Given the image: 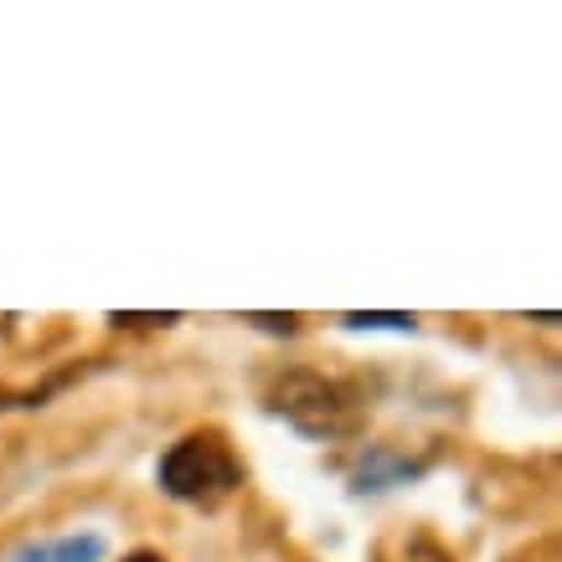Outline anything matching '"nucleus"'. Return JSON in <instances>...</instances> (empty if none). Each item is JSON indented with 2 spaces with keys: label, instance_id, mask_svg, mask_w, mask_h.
<instances>
[{
  "label": "nucleus",
  "instance_id": "f257e3e1",
  "mask_svg": "<svg viewBox=\"0 0 562 562\" xmlns=\"http://www.w3.org/2000/svg\"><path fill=\"white\" fill-rule=\"evenodd\" d=\"M269 413H279L290 428H300L305 439H321V443L351 439L361 428L357 397L321 372H284L269 387Z\"/></svg>",
  "mask_w": 562,
  "mask_h": 562
},
{
  "label": "nucleus",
  "instance_id": "39448f33",
  "mask_svg": "<svg viewBox=\"0 0 562 562\" xmlns=\"http://www.w3.org/2000/svg\"><path fill=\"white\" fill-rule=\"evenodd\" d=\"M248 321H258L263 330H284V336L294 330V315H248Z\"/></svg>",
  "mask_w": 562,
  "mask_h": 562
},
{
  "label": "nucleus",
  "instance_id": "7ed1b4c3",
  "mask_svg": "<svg viewBox=\"0 0 562 562\" xmlns=\"http://www.w3.org/2000/svg\"><path fill=\"white\" fill-rule=\"evenodd\" d=\"M109 542L99 531H72V537H47V542H21L5 562H103Z\"/></svg>",
  "mask_w": 562,
  "mask_h": 562
},
{
  "label": "nucleus",
  "instance_id": "423d86ee",
  "mask_svg": "<svg viewBox=\"0 0 562 562\" xmlns=\"http://www.w3.org/2000/svg\"><path fill=\"white\" fill-rule=\"evenodd\" d=\"M124 562H160L155 552H135V558H124Z\"/></svg>",
  "mask_w": 562,
  "mask_h": 562
},
{
  "label": "nucleus",
  "instance_id": "20e7f679",
  "mask_svg": "<svg viewBox=\"0 0 562 562\" xmlns=\"http://www.w3.org/2000/svg\"><path fill=\"white\" fill-rule=\"evenodd\" d=\"M346 325L351 330H413V315H403V310H351Z\"/></svg>",
  "mask_w": 562,
  "mask_h": 562
},
{
  "label": "nucleus",
  "instance_id": "f03ea898",
  "mask_svg": "<svg viewBox=\"0 0 562 562\" xmlns=\"http://www.w3.org/2000/svg\"><path fill=\"white\" fill-rule=\"evenodd\" d=\"M238 480H243L238 460H233V449L217 434H187L160 460V491L187 501V506H217L222 495H233Z\"/></svg>",
  "mask_w": 562,
  "mask_h": 562
}]
</instances>
